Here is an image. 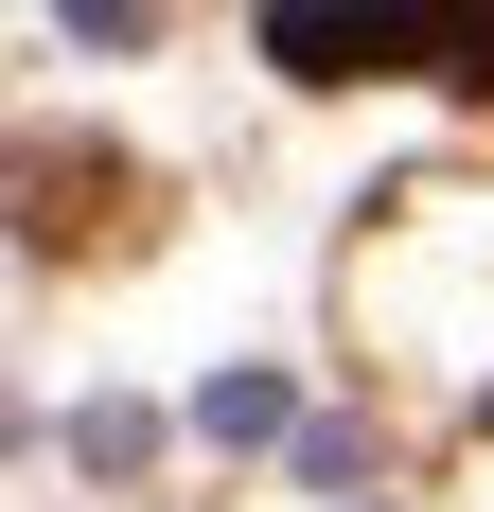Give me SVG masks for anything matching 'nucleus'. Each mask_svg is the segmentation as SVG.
Returning <instances> with one entry per match:
<instances>
[{
  "mask_svg": "<svg viewBox=\"0 0 494 512\" xmlns=\"http://www.w3.org/2000/svg\"><path fill=\"white\" fill-rule=\"evenodd\" d=\"M265 53H283L300 89H371V71L494 89V18H318V0H283V18H265Z\"/></svg>",
  "mask_w": 494,
  "mask_h": 512,
  "instance_id": "nucleus-1",
  "label": "nucleus"
},
{
  "mask_svg": "<svg viewBox=\"0 0 494 512\" xmlns=\"http://www.w3.org/2000/svg\"><path fill=\"white\" fill-rule=\"evenodd\" d=\"M18 230H36V248H142V159H106V142H18Z\"/></svg>",
  "mask_w": 494,
  "mask_h": 512,
  "instance_id": "nucleus-2",
  "label": "nucleus"
}]
</instances>
